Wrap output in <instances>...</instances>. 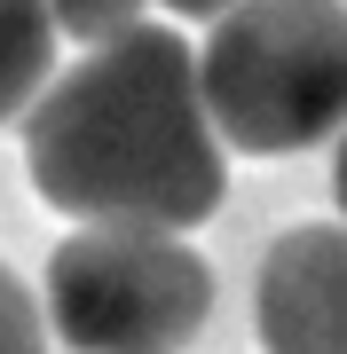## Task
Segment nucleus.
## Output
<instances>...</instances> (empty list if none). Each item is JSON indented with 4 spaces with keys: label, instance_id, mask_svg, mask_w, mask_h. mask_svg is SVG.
Instances as JSON below:
<instances>
[{
    "label": "nucleus",
    "instance_id": "1a4fd4ad",
    "mask_svg": "<svg viewBox=\"0 0 347 354\" xmlns=\"http://www.w3.org/2000/svg\"><path fill=\"white\" fill-rule=\"evenodd\" d=\"M332 197H339V213H347V127H339V150H332Z\"/></svg>",
    "mask_w": 347,
    "mask_h": 354
},
{
    "label": "nucleus",
    "instance_id": "423d86ee",
    "mask_svg": "<svg viewBox=\"0 0 347 354\" xmlns=\"http://www.w3.org/2000/svg\"><path fill=\"white\" fill-rule=\"evenodd\" d=\"M142 8H150V0H48V24H55V39L111 48V39H127L142 24Z\"/></svg>",
    "mask_w": 347,
    "mask_h": 354
},
{
    "label": "nucleus",
    "instance_id": "f03ea898",
    "mask_svg": "<svg viewBox=\"0 0 347 354\" xmlns=\"http://www.w3.org/2000/svg\"><path fill=\"white\" fill-rule=\"evenodd\" d=\"M197 95L221 150L292 158L347 127V0H237L213 16Z\"/></svg>",
    "mask_w": 347,
    "mask_h": 354
},
{
    "label": "nucleus",
    "instance_id": "20e7f679",
    "mask_svg": "<svg viewBox=\"0 0 347 354\" xmlns=\"http://www.w3.org/2000/svg\"><path fill=\"white\" fill-rule=\"evenodd\" d=\"M253 323L269 354H347V228H284L260 260Z\"/></svg>",
    "mask_w": 347,
    "mask_h": 354
},
{
    "label": "nucleus",
    "instance_id": "f257e3e1",
    "mask_svg": "<svg viewBox=\"0 0 347 354\" xmlns=\"http://www.w3.org/2000/svg\"><path fill=\"white\" fill-rule=\"evenodd\" d=\"M24 165L55 213L87 228H197L229 189L197 55L166 24L87 48L24 111Z\"/></svg>",
    "mask_w": 347,
    "mask_h": 354
},
{
    "label": "nucleus",
    "instance_id": "7ed1b4c3",
    "mask_svg": "<svg viewBox=\"0 0 347 354\" xmlns=\"http://www.w3.org/2000/svg\"><path fill=\"white\" fill-rule=\"evenodd\" d=\"M39 315L71 354H181L213 315V268L166 228H79L48 260Z\"/></svg>",
    "mask_w": 347,
    "mask_h": 354
},
{
    "label": "nucleus",
    "instance_id": "39448f33",
    "mask_svg": "<svg viewBox=\"0 0 347 354\" xmlns=\"http://www.w3.org/2000/svg\"><path fill=\"white\" fill-rule=\"evenodd\" d=\"M48 79H55L48 0H0V118H24Z\"/></svg>",
    "mask_w": 347,
    "mask_h": 354
},
{
    "label": "nucleus",
    "instance_id": "0eeeda50",
    "mask_svg": "<svg viewBox=\"0 0 347 354\" xmlns=\"http://www.w3.org/2000/svg\"><path fill=\"white\" fill-rule=\"evenodd\" d=\"M0 354H48V315L8 268H0Z\"/></svg>",
    "mask_w": 347,
    "mask_h": 354
},
{
    "label": "nucleus",
    "instance_id": "6e6552de",
    "mask_svg": "<svg viewBox=\"0 0 347 354\" xmlns=\"http://www.w3.org/2000/svg\"><path fill=\"white\" fill-rule=\"evenodd\" d=\"M166 8H174V16H206V24H213V16H229L237 0H166Z\"/></svg>",
    "mask_w": 347,
    "mask_h": 354
}]
</instances>
